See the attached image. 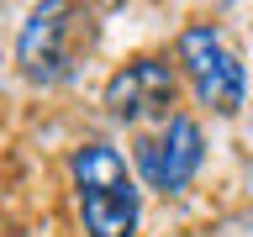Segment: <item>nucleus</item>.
<instances>
[{"mask_svg":"<svg viewBox=\"0 0 253 237\" xmlns=\"http://www.w3.org/2000/svg\"><path fill=\"white\" fill-rule=\"evenodd\" d=\"M69 185H74V211L84 237H137L142 221V190L122 148L106 137H90L69 153Z\"/></svg>","mask_w":253,"mask_h":237,"instance_id":"1","label":"nucleus"},{"mask_svg":"<svg viewBox=\"0 0 253 237\" xmlns=\"http://www.w3.org/2000/svg\"><path fill=\"white\" fill-rule=\"evenodd\" d=\"M90 47H95V16L63 0H47V5H32L27 21L16 27V69L37 90H58L79 74Z\"/></svg>","mask_w":253,"mask_h":237,"instance_id":"2","label":"nucleus"},{"mask_svg":"<svg viewBox=\"0 0 253 237\" xmlns=\"http://www.w3.org/2000/svg\"><path fill=\"white\" fill-rule=\"evenodd\" d=\"M174 69L185 74L195 100L206 111H216V116H237L243 100H248V69L232 53V42L221 37V27H211V21L179 27V37H174Z\"/></svg>","mask_w":253,"mask_h":237,"instance_id":"3","label":"nucleus"},{"mask_svg":"<svg viewBox=\"0 0 253 237\" xmlns=\"http://www.w3.org/2000/svg\"><path fill=\"white\" fill-rule=\"evenodd\" d=\"M206 163V132L195 116L174 111L169 121H158L153 132H142L137 148H132V174L153 195H179V190L195 185V174Z\"/></svg>","mask_w":253,"mask_h":237,"instance_id":"4","label":"nucleus"},{"mask_svg":"<svg viewBox=\"0 0 253 237\" xmlns=\"http://www.w3.org/2000/svg\"><path fill=\"white\" fill-rule=\"evenodd\" d=\"M174 100H179V69L158 53H137L111 69V79L100 84V106L111 121L142 126V121H169Z\"/></svg>","mask_w":253,"mask_h":237,"instance_id":"5","label":"nucleus"}]
</instances>
